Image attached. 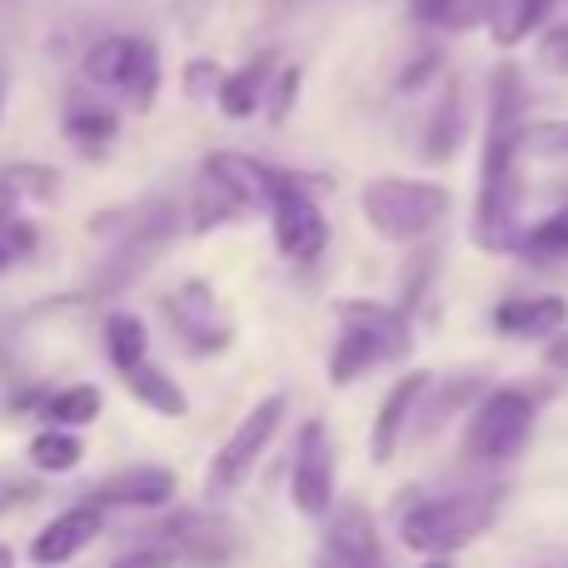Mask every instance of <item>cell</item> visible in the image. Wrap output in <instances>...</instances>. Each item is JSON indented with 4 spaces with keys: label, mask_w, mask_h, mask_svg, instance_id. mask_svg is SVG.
Returning a JSON list of instances; mask_svg holds the SVG:
<instances>
[{
    "label": "cell",
    "mask_w": 568,
    "mask_h": 568,
    "mask_svg": "<svg viewBox=\"0 0 568 568\" xmlns=\"http://www.w3.org/2000/svg\"><path fill=\"white\" fill-rule=\"evenodd\" d=\"M524 75L499 65L489 75V135H484L479 170V210H474V240L484 250H519V135H524Z\"/></svg>",
    "instance_id": "cell-1"
},
{
    "label": "cell",
    "mask_w": 568,
    "mask_h": 568,
    "mask_svg": "<svg viewBox=\"0 0 568 568\" xmlns=\"http://www.w3.org/2000/svg\"><path fill=\"white\" fill-rule=\"evenodd\" d=\"M499 509H504L499 484L434 494V499H419L414 509H404L399 539H404V549L424 554V559H454L459 549H469L474 539H484L494 529Z\"/></svg>",
    "instance_id": "cell-2"
},
{
    "label": "cell",
    "mask_w": 568,
    "mask_h": 568,
    "mask_svg": "<svg viewBox=\"0 0 568 568\" xmlns=\"http://www.w3.org/2000/svg\"><path fill=\"white\" fill-rule=\"evenodd\" d=\"M334 314H339V339H334V349H329V384L334 389L364 379V374L379 369V364L409 359L414 329L399 310L374 304V300H339Z\"/></svg>",
    "instance_id": "cell-3"
},
{
    "label": "cell",
    "mask_w": 568,
    "mask_h": 568,
    "mask_svg": "<svg viewBox=\"0 0 568 568\" xmlns=\"http://www.w3.org/2000/svg\"><path fill=\"white\" fill-rule=\"evenodd\" d=\"M359 210L374 235L394 240V245H414L449 215V190L414 175H374L359 195Z\"/></svg>",
    "instance_id": "cell-4"
},
{
    "label": "cell",
    "mask_w": 568,
    "mask_h": 568,
    "mask_svg": "<svg viewBox=\"0 0 568 568\" xmlns=\"http://www.w3.org/2000/svg\"><path fill=\"white\" fill-rule=\"evenodd\" d=\"M534 424H539V404L529 389L519 384H504L489 389L474 404L469 424H464V459L474 464H509L529 449Z\"/></svg>",
    "instance_id": "cell-5"
},
{
    "label": "cell",
    "mask_w": 568,
    "mask_h": 568,
    "mask_svg": "<svg viewBox=\"0 0 568 568\" xmlns=\"http://www.w3.org/2000/svg\"><path fill=\"white\" fill-rule=\"evenodd\" d=\"M284 409H290V399H284V394H270V399H260L255 409L230 429V439L220 444V454L210 459V474H205V489L215 494V499L245 489V479L255 474V464L265 459L270 444H275V434L284 424Z\"/></svg>",
    "instance_id": "cell-6"
},
{
    "label": "cell",
    "mask_w": 568,
    "mask_h": 568,
    "mask_svg": "<svg viewBox=\"0 0 568 568\" xmlns=\"http://www.w3.org/2000/svg\"><path fill=\"white\" fill-rule=\"evenodd\" d=\"M85 80L95 90H120L130 105L145 110L160 90V50L140 36H105L85 50Z\"/></svg>",
    "instance_id": "cell-7"
},
{
    "label": "cell",
    "mask_w": 568,
    "mask_h": 568,
    "mask_svg": "<svg viewBox=\"0 0 568 568\" xmlns=\"http://www.w3.org/2000/svg\"><path fill=\"white\" fill-rule=\"evenodd\" d=\"M150 549H160L170 568H225L235 559V529L215 514H175L170 524H160Z\"/></svg>",
    "instance_id": "cell-8"
},
{
    "label": "cell",
    "mask_w": 568,
    "mask_h": 568,
    "mask_svg": "<svg viewBox=\"0 0 568 568\" xmlns=\"http://www.w3.org/2000/svg\"><path fill=\"white\" fill-rule=\"evenodd\" d=\"M290 499L304 519H329L334 504V444H329V424L310 419L300 429L294 444V464H290Z\"/></svg>",
    "instance_id": "cell-9"
},
{
    "label": "cell",
    "mask_w": 568,
    "mask_h": 568,
    "mask_svg": "<svg viewBox=\"0 0 568 568\" xmlns=\"http://www.w3.org/2000/svg\"><path fill=\"white\" fill-rule=\"evenodd\" d=\"M314 568H384V544H379V524L364 509L359 499L339 504L324 519L320 549H314Z\"/></svg>",
    "instance_id": "cell-10"
},
{
    "label": "cell",
    "mask_w": 568,
    "mask_h": 568,
    "mask_svg": "<svg viewBox=\"0 0 568 568\" xmlns=\"http://www.w3.org/2000/svg\"><path fill=\"white\" fill-rule=\"evenodd\" d=\"M165 314H170V324H175V334L195 354H220V349H230V339H235V324H230L225 304L215 300V290H210L205 280L180 284V290L165 300Z\"/></svg>",
    "instance_id": "cell-11"
},
{
    "label": "cell",
    "mask_w": 568,
    "mask_h": 568,
    "mask_svg": "<svg viewBox=\"0 0 568 568\" xmlns=\"http://www.w3.org/2000/svg\"><path fill=\"white\" fill-rule=\"evenodd\" d=\"M105 514L110 509L95 499H80V504H70V509H60L55 519L40 524V534H30L26 559L36 568H60V564L80 559V554L105 534Z\"/></svg>",
    "instance_id": "cell-12"
},
{
    "label": "cell",
    "mask_w": 568,
    "mask_h": 568,
    "mask_svg": "<svg viewBox=\"0 0 568 568\" xmlns=\"http://www.w3.org/2000/svg\"><path fill=\"white\" fill-rule=\"evenodd\" d=\"M314 185L284 190V195L270 205V225H275V250L284 260H314L324 245H329V220H324L320 200L310 195Z\"/></svg>",
    "instance_id": "cell-13"
},
{
    "label": "cell",
    "mask_w": 568,
    "mask_h": 568,
    "mask_svg": "<svg viewBox=\"0 0 568 568\" xmlns=\"http://www.w3.org/2000/svg\"><path fill=\"white\" fill-rule=\"evenodd\" d=\"M175 474L165 464H130V469H115L90 489V499L105 504V509H165L175 499Z\"/></svg>",
    "instance_id": "cell-14"
},
{
    "label": "cell",
    "mask_w": 568,
    "mask_h": 568,
    "mask_svg": "<svg viewBox=\"0 0 568 568\" xmlns=\"http://www.w3.org/2000/svg\"><path fill=\"white\" fill-rule=\"evenodd\" d=\"M429 389H434V379L414 369V374H404V379L394 384L389 394H384L379 414H374V429H369V459H374V464H389L394 454H399L404 429H409L414 409H419V399H424Z\"/></svg>",
    "instance_id": "cell-15"
},
{
    "label": "cell",
    "mask_w": 568,
    "mask_h": 568,
    "mask_svg": "<svg viewBox=\"0 0 568 568\" xmlns=\"http://www.w3.org/2000/svg\"><path fill=\"white\" fill-rule=\"evenodd\" d=\"M568 324L564 294H514L494 310V329L509 339H559Z\"/></svg>",
    "instance_id": "cell-16"
},
{
    "label": "cell",
    "mask_w": 568,
    "mask_h": 568,
    "mask_svg": "<svg viewBox=\"0 0 568 568\" xmlns=\"http://www.w3.org/2000/svg\"><path fill=\"white\" fill-rule=\"evenodd\" d=\"M464 130H469V95H464V80H444L439 105H434L429 125H424V160L444 165V160L459 155Z\"/></svg>",
    "instance_id": "cell-17"
},
{
    "label": "cell",
    "mask_w": 568,
    "mask_h": 568,
    "mask_svg": "<svg viewBox=\"0 0 568 568\" xmlns=\"http://www.w3.org/2000/svg\"><path fill=\"white\" fill-rule=\"evenodd\" d=\"M245 215H250L245 200H240L210 165L200 170V185H195V195H190V230H195V235H210L215 225H230V220H245Z\"/></svg>",
    "instance_id": "cell-18"
},
{
    "label": "cell",
    "mask_w": 568,
    "mask_h": 568,
    "mask_svg": "<svg viewBox=\"0 0 568 568\" xmlns=\"http://www.w3.org/2000/svg\"><path fill=\"white\" fill-rule=\"evenodd\" d=\"M270 80H275V60H250L245 70L220 80V110L230 120H250L260 110V95H270Z\"/></svg>",
    "instance_id": "cell-19"
},
{
    "label": "cell",
    "mask_w": 568,
    "mask_h": 568,
    "mask_svg": "<svg viewBox=\"0 0 568 568\" xmlns=\"http://www.w3.org/2000/svg\"><path fill=\"white\" fill-rule=\"evenodd\" d=\"M125 389L135 394V404H145V409L160 414V419H180V414L190 409L185 389H180V384L170 379L160 364H140L135 374H125Z\"/></svg>",
    "instance_id": "cell-20"
},
{
    "label": "cell",
    "mask_w": 568,
    "mask_h": 568,
    "mask_svg": "<svg viewBox=\"0 0 568 568\" xmlns=\"http://www.w3.org/2000/svg\"><path fill=\"white\" fill-rule=\"evenodd\" d=\"M554 16V0H494V16H489V30L504 50L529 40L544 20Z\"/></svg>",
    "instance_id": "cell-21"
},
{
    "label": "cell",
    "mask_w": 568,
    "mask_h": 568,
    "mask_svg": "<svg viewBox=\"0 0 568 568\" xmlns=\"http://www.w3.org/2000/svg\"><path fill=\"white\" fill-rule=\"evenodd\" d=\"M105 354L120 374H135L140 364H150V334L135 314H110L105 320Z\"/></svg>",
    "instance_id": "cell-22"
},
{
    "label": "cell",
    "mask_w": 568,
    "mask_h": 568,
    "mask_svg": "<svg viewBox=\"0 0 568 568\" xmlns=\"http://www.w3.org/2000/svg\"><path fill=\"white\" fill-rule=\"evenodd\" d=\"M45 419L55 429H85V424L100 419V389L95 384H70V389H55L45 399Z\"/></svg>",
    "instance_id": "cell-23"
},
{
    "label": "cell",
    "mask_w": 568,
    "mask_h": 568,
    "mask_svg": "<svg viewBox=\"0 0 568 568\" xmlns=\"http://www.w3.org/2000/svg\"><path fill=\"white\" fill-rule=\"evenodd\" d=\"M30 464H36L40 474H70L80 459H85V444H80L75 429H45L30 439Z\"/></svg>",
    "instance_id": "cell-24"
},
{
    "label": "cell",
    "mask_w": 568,
    "mask_h": 568,
    "mask_svg": "<svg viewBox=\"0 0 568 568\" xmlns=\"http://www.w3.org/2000/svg\"><path fill=\"white\" fill-rule=\"evenodd\" d=\"M60 130H65L80 150H100V145H110V140H115L120 120L110 115L105 105H70L65 120H60Z\"/></svg>",
    "instance_id": "cell-25"
},
{
    "label": "cell",
    "mask_w": 568,
    "mask_h": 568,
    "mask_svg": "<svg viewBox=\"0 0 568 568\" xmlns=\"http://www.w3.org/2000/svg\"><path fill=\"white\" fill-rule=\"evenodd\" d=\"M0 185H10L20 200H36V205H50L60 195V175L50 165H6L0 170Z\"/></svg>",
    "instance_id": "cell-26"
},
{
    "label": "cell",
    "mask_w": 568,
    "mask_h": 568,
    "mask_svg": "<svg viewBox=\"0 0 568 568\" xmlns=\"http://www.w3.org/2000/svg\"><path fill=\"white\" fill-rule=\"evenodd\" d=\"M519 250L534 260H568V205H559L549 220H539Z\"/></svg>",
    "instance_id": "cell-27"
},
{
    "label": "cell",
    "mask_w": 568,
    "mask_h": 568,
    "mask_svg": "<svg viewBox=\"0 0 568 568\" xmlns=\"http://www.w3.org/2000/svg\"><path fill=\"white\" fill-rule=\"evenodd\" d=\"M519 150L534 160H568V120H529Z\"/></svg>",
    "instance_id": "cell-28"
},
{
    "label": "cell",
    "mask_w": 568,
    "mask_h": 568,
    "mask_svg": "<svg viewBox=\"0 0 568 568\" xmlns=\"http://www.w3.org/2000/svg\"><path fill=\"white\" fill-rule=\"evenodd\" d=\"M294 95H300V65H284V70H275V80H270V95H265L270 120H275V125H284V120H290Z\"/></svg>",
    "instance_id": "cell-29"
},
{
    "label": "cell",
    "mask_w": 568,
    "mask_h": 568,
    "mask_svg": "<svg viewBox=\"0 0 568 568\" xmlns=\"http://www.w3.org/2000/svg\"><path fill=\"white\" fill-rule=\"evenodd\" d=\"M444 65V50H424L419 60H409V65L399 70V90L409 95V90H419V85H429L434 80V70Z\"/></svg>",
    "instance_id": "cell-30"
},
{
    "label": "cell",
    "mask_w": 568,
    "mask_h": 568,
    "mask_svg": "<svg viewBox=\"0 0 568 568\" xmlns=\"http://www.w3.org/2000/svg\"><path fill=\"white\" fill-rule=\"evenodd\" d=\"M220 80H225V75H215V65H210V60H195V65L185 70V90H190V95H210V90L220 95Z\"/></svg>",
    "instance_id": "cell-31"
},
{
    "label": "cell",
    "mask_w": 568,
    "mask_h": 568,
    "mask_svg": "<svg viewBox=\"0 0 568 568\" xmlns=\"http://www.w3.org/2000/svg\"><path fill=\"white\" fill-rule=\"evenodd\" d=\"M409 10H414V20H419V26H449L454 0H409Z\"/></svg>",
    "instance_id": "cell-32"
},
{
    "label": "cell",
    "mask_w": 568,
    "mask_h": 568,
    "mask_svg": "<svg viewBox=\"0 0 568 568\" xmlns=\"http://www.w3.org/2000/svg\"><path fill=\"white\" fill-rule=\"evenodd\" d=\"M110 568H170V559H165V554H160V549H150V544H145V549H130V554H120V559L110 564Z\"/></svg>",
    "instance_id": "cell-33"
},
{
    "label": "cell",
    "mask_w": 568,
    "mask_h": 568,
    "mask_svg": "<svg viewBox=\"0 0 568 568\" xmlns=\"http://www.w3.org/2000/svg\"><path fill=\"white\" fill-rule=\"evenodd\" d=\"M20 220V195L10 185H0V230H10Z\"/></svg>",
    "instance_id": "cell-34"
},
{
    "label": "cell",
    "mask_w": 568,
    "mask_h": 568,
    "mask_svg": "<svg viewBox=\"0 0 568 568\" xmlns=\"http://www.w3.org/2000/svg\"><path fill=\"white\" fill-rule=\"evenodd\" d=\"M419 568H459V564H454V559H424Z\"/></svg>",
    "instance_id": "cell-35"
},
{
    "label": "cell",
    "mask_w": 568,
    "mask_h": 568,
    "mask_svg": "<svg viewBox=\"0 0 568 568\" xmlns=\"http://www.w3.org/2000/svg\"><path fill=\"white\" fill-rule=\"evenodd\" d=\"M10 564H16V554H10L6 544H0V568H10Z\"/></svg>",
    "instance_id": "cell-36"
}]
</instances>
